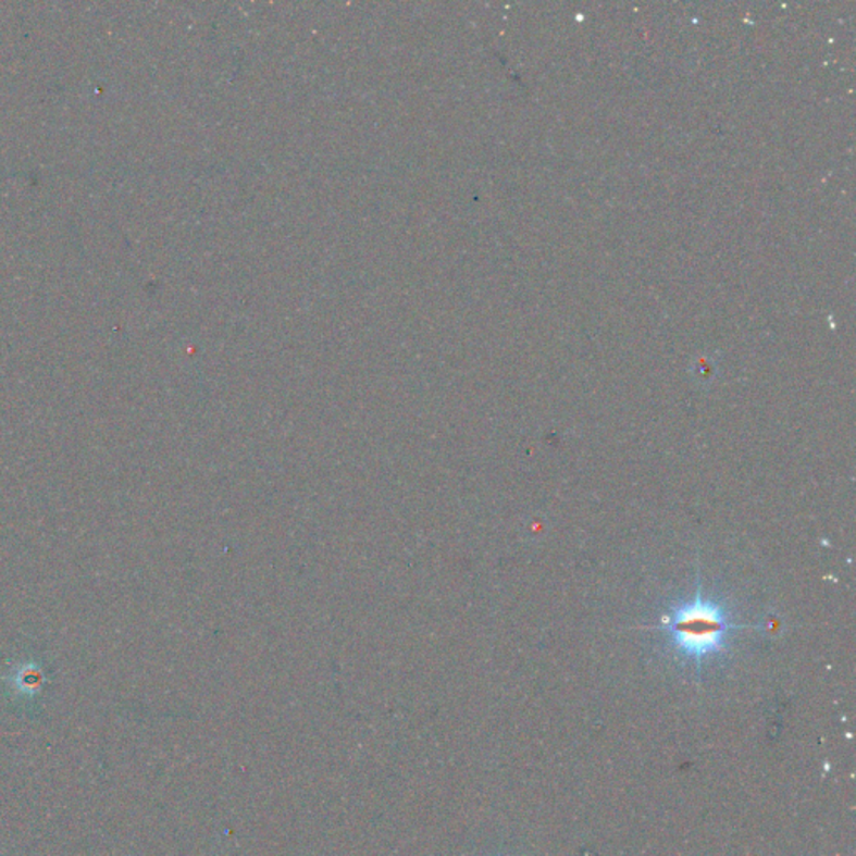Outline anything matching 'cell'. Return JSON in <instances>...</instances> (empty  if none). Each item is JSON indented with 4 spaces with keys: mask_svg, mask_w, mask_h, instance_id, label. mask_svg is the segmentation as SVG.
Masks as SVG:
<instances>
[{
    "mask_svg": "<svg viewBox=\"0 0 856 856\" xmlns=\"http://www.w3.org/2000/svg\"><path fill=\"white\" fill-rule=\"evenodd\" d=\"M733 628L723 607L705 597L674 607L662 622L672 644L691 659H703L721 650Z\"/></svg>",
    "mask_w": 856,
    "mask_h": 856,
    "instance_id": "6da1fadb",
    "label": "cell"
}]
</instances>
